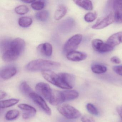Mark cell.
I'll return each mask as SVG.
<instances>
[{
  "label": "cell",
  "instance_id": "6da1fadb",
  "mask_svg": "<svg viewBox=\"0 0 122 122\" xmlns=\"http://www.w3.org/2000/svg\"><path fill=\"white\" fill-rule=\"evenodd\" d=\"M25 47L24 40L19 38L4 41L1 45L3 60L6 62L15 60L22 53Z\"/></svg>",
  "mask_w": 122,
  "mask_h": 122
},
{
  "label": "cell",
  "instance_id": "7a4b0ae2",
  "mask_svg": "<svg viewBox=\"0 0 122 122\" xmlns=\"http://www.w3.org/2000/svg\"><path fill=\"white\" fill-rule=\"evenodd\" d=\"M60 64L58 62L44 59H39L30 61L26 65L25 68L30 72L43 71L58 68Z\"/></svg>",
  "mask_w": 122,
  "mask_h": 122
},
{
  "label": "cell",
  "instance_id": "3957f363",
  "mask_svg": "<svg viewBox=\"0 0 122 122\" xmlns=\"http://www.w3.org/2000/svg\"><path fill=\"white\" fill-rule=\"evenodd\" d=\"M58 112L68 119H75L81 116L80 112L73 106L67 104L58 106L57 107Z\"/></svg>",
  "mask_w": 122,
  "mask_h": 122
},
{
  "label": "cell",
  "instance_id": "277c9868",
  "mask_svg": "<svg viewBox=\"0 0 122 122\" xmlns=\"http://www.w3.org/2000/svg\"><path fill=\"white\" fill-rule=\"evenodd\" d=\"M82 39L81 34L75 35L69 38L65 43L63 47V52L67 55L70 52L75 51L80 44Z\"/></svg>",
  "mask_w": 122,
  "mask_h": 122
},
{
  "label": "cell",
  "instance_id": "5b68a950",
  "mask_svg": "<svg viewBox=\"0 0 122 122\" xmlns=\"http://www.w3.org/2000/svg\"><path fill=\"white\" fill-rule=\"evenodd\" d=\"M36 91L42 96L45 99L50 101L52 97L53 90L50 86L45 83L39 82L36 86Z\"/></svg>",
  "mask_w": 122,
  "mask_h": 122
},
{
  "label": "cell",
  "instance_id": "8992f818",
  "mask_svg": "<svg viewBox=\"0 0 122 122\" xmlns=\"http://www.w3.org/2000/svg\"><path fill=\"white\" fill-rule=\"evenodd\" d=\"M113 13L111 12L106 17L100 18L92 27L94 30H100L106 27L115 22Z\"/></svg>",
  "mask_w": 122,
  "mask_h": 122
},
{
  "label": "cell",
  "instance_id": "52a82bcc",
  "mask_svg": "<svg viewBox=\"0 0 122 122\" xmlns=\"http://www.w3.org/2000/svg\"><path fill=\"white\" fill-rule=\"evenodd\" d=\"M29 97L36 104L41 108L47 115H51V110L44 99L41 96L33 92L30 95Z\"/></svg>",
  "mask_w": 122,
  "mask_h": 122
},
{
  "label": "cell",
  "instance_id": "ba28073f",
  "mask_svg": "<svg viewBox=\"0 0 122 122\" xmlns=\"http://www.w3.org/2000/svg\"><path fill=\"white\" fill-rule=\"evenodd\" d=\"M91 44L92 47L95 51L101 53L110 52L113 49L106 42L104 43L100 39L93 40Z\"/></svg>",
  "mask_w": 122,
  "mask_h": 122
},
{
  "label": "cell",
  "instance_id": "9c48e42d",
  "mask_svg": "<svg viewBox=\"0 0 122 122\" xmlns=\"http://www.w3.org/2000/svg\"><path fill=\"white\" fill-rule=\"evenodd\" d=\"M113 7L115 22L122 23V0L113 1Z\"/></svg>",
  "mask_w": 122,
  "mask_h": 122
},
{
  "label": "cell",
  "instance_id": "30bf717a",
  "mask_svg": "<svg viewBox=\"0 0 122 122\" xmlns=\"http://www.w3.org/2000/svg\"><path fill=\"white\" fill-rule=\"evenodd\" d=\"M18 107L23 111V118L25 119H28L35 116L37 112L36 109L31 106L25 103H21L18 106Z\"/></svg>",
  "mask_w": 122,
  "mask_h": 122
},
{
  "label": "cell",
  "instance_id": "8fae6325",
  "mask_svg": "<svg viewBox=\"0 0 122 122\" xmlns=\"http://www.w3.org/2000/svg\"><path fill=\"white\" fill-rule=\"evenodd\" d=\"M37 50L41 54L45 57H51L52 54V46L49 43L40 44L37 47Z\"/></svg>",
  "mask_w": 122,
  "mask_h": 122
},
{
  "label": "cell",
  "instance_id": "7c38bea8",
  "mask_svg": "<svg viewBox=\"0 0 122 122\" xmlns=\"http://www.w3.org/2000/svg\"><path fill=\"white\" fill-rule=\"evenodd\" d=\"M17 72L16 68L15 66H8L3 68L0 71V77L4 80H8L15 75Z\"/></svg>",
  "mask_w": 122,
  "mask_h": 122
},
{
  "label": "cell",
  "instance_id": "4fadbf2b",
  "mask_svg": "<svg viewBox=\"0 0 122 122\" xmlns=\"http://www.w3.org/2000/svg\"><path fill=\"white\" fill-rule=\"evenodd\" d=\"M66 57L69 60L79 62L85 60L87 58V55L85 53L75 51L67 54Z\"/></svg>",
  "mask_w": 122,
  "mask_h": 122
},
{
  "label": "cell",
  "instance_id": "5bb4252c",
  "mask_svg": "<svg viewBox=\"0 0 122 122\" xmlns=\"http://www.w3.org/2000/svg\"><path fill=\"white\" fill-rule=\"evenodd\" d=\"M106 42L113 48L116 46L122 43V32L114 33L108 38Z\"/></svg>",
  "mask_w": 122,
  "mask_h": 122
},
{
  "label": "cell",
  "instance_id": "9a60e30c",
  "mask_svg": "<svg viewBox=\"0 0 122 122\" xmlns=\"http://www.w3.org/2000/svg\"><path fill=\"white\" fill-rule=\"evenodd\" d=\"M44 78L49 82L56 86L58 78V75L51 70H46L41 72Z\"/></svg>",
  "mask_w": 122,
  "mask_h": 122
},
{
  "label": "cell",
  "instance_id": "2e32d148",
  "mask_svg": "<svg viewBox=\"0 0 122 122\" xmlns=\"http://www.w3.org/2000/svg\"><path fill=\"white\" fill-rule=\"evenodd\" d=\"M75 24V20L72 18H68L60 24L59 30L63 33L68 32L72 29Z\"/></svg>",
  "mask_w": 122,
  "mask_h": 122
},
{
  "label": "cell",
  "instance_id": "e0dca14e",
  "mask_svg": "<svg viewBox=\"0 0 122 122\" xmlns=\"http://www.w3.org/2000/svg\"><path fill=\"white\" fill-rule=\"evenodd\" d=\"M61 96L63 102L76 99L79 96V93L76 91L68 90L61 91Z\"/></svg>",
  "mask_w": 122,
  "mask_h": 122
},
{
  "label": "cell",
  "instance_id": "ac0fdd59",
  "mask_svg": "<svg viewBox=\"0 0 122 122\" xmlns=\"http://www.w3.org/2000/svg\"><path fill=\"white\" fill-rule=\"evenodd\" d=\"M59 75L71 89L74 87L76 81V77L74 75L67 73H61Z\"/></svg>",
  "mask_w": 122,
  "mask_h": 122
},
{
  "label": "cell",
  "instance_id": "d6986e66",
  "mask_svg": "<svg viewBox=\"0 0 122 122\" xmlns=\"http://www.w3.org/2000/svg\"><path fill=\"white\" fill-rule=\"evenodd\" d=\"M49 102L51 105L54 106L58 105L63 102L61 96V91L53 90L52 97Z\"/></svg>",
  "mask_w": 122,
  "mask_h": 122
},
{
  "label": "cell",
  "instance_id": "ffe728a7",
  "mask_svg": "<svg viewBox=\"0 0 122 122\" xmlns=\"http://www.w3.org/2000/svg\"><path fill=\"white\" fill-rule=\"evenodd\" d=\"M67 12V7L65 5H60L58 6L54 15V18L56 20L62 19Z\"/></svg>",
  "mask_w": 122,
  "mask_h": 122
},
{
  "label": "cell",
  "instance_id": "44dd1931",
  "mask_svg": "<svg viewBox=\"0 0 122 122\" xmlns=\"http://www.w3.org/2000/svg\"><path fill=\"white\" fill-rule=\"evenodd\" d=\"M73 2L79 7L87 10H92L93 8L92 3L90 0H75Z\"/></svg>",
  "mask_w": 122,
  "mask_h": 122
},
{
  "label": "cell",
  "instance_id": "7402d4cb",
  "mask_svg": "<svg viewBox=\"0 0 122 122\" xmlns=\"http://www.w3.org/2000/svg\"><path fill=\"white\" fill-rule=\"evenodd\" d=\"M91 69L93 73L96 74H102L106 72L107 70L106 67L102 64L98 63H93Z\"/></svg>",
  "mask_w": 122,
  "mask_h": 122
},
{
  "label": "cell",
  "instance_id": "603a6c76",
  "mask_svg": "<svg viewBox=\"0 0 122 122\" xmlns=\"http://www.w3.org/2000/svg\"><path fill=\"white\" fill-rule=\"evenodd\" d=\"M20 101L19 99L12 98L0 101V107L1 108H6L15 105Z\"/></svg>",
  "mask_w": 122,
  "mask_h": 122
},
{
  "label": "cell",
  "instance_id": "cb8c5ba5",
  "mask_svg": "<svg viewBox=\"0 0 122 122\" xmlns=\"http://www.w3.org/2000/svg\"><path fill=\"white\" fill-rule=\"evenodd\" d=\"M20 92L23 94L27 96H30V95L33 92L30 86L27 82L25 81L21 83L20 85Z\"/></svg>",
  "mask_w": 122,
  "mask_h": 122
},
{
  "label": "cell",
  "instance_id": "d4e9b609",
  "mask_svg": "<svg viewBox=\"0 0 122 122\" xmlns=\"http://www.w3.org/2000/svg\"><path fill=\"white\" fill-rule=\"evenodd\" d=\"M18 24L20 27L27 28L30 26L33 22L32 20L28 17H21L18 20Z\"/></svg>",
  "mask_w": 122,
  "mask_h": 122
},
{
  "label": "cell",
  "instance_id": "484cf974",
  "mask_svg": "<svg viewBox=\"0 0 122 122\" xmlns=\"http://www.w3.org/2000/svg\"><path fill=\"white\" fill-rule=\"evenodd\" d=\"M35 17L38 20L42 22H45L48 19L49 13L47 10H42L36 13L35 14Z\"/></svg>",
  "mask_w": 122,
  "mask_h": 122
},
{
  "label": "cell",
  "instance_id": "4316f807",
  "mask_svg": "<svg viewBox=\"0 0 122 122\" xmlns=\"http://www.w3.org/2000/svg\"><path fill=\"white\" fill-rule=\"evenodd\" d=\"M19 111L16 109L10 110L7 112L5 118L7 120H13L17 118L20 115Z\"/></svg>",
  "mask_w": 122,
  "mask_h": 122
},
{
  "label": "cell",
  "instance_id": "83f0119b",
  "mask_svg": "<svg viewBox=\"0 0 122 122\" xmlns=\"http://www.w3.org/2000/svg\"><path fill=\"white\" fill-rule=\"evenodd\" d=\"M31 7L35 10H41L45 7V2L43 0L35 1L31 4Z\"/></svg>",
  "mask_w": 122,
  "mask_h": 122
},
{
  "label": "cell",
  "instance_id": "f1b7e54d",
  "mask_svg": "<svg viewBox=\"0 0 122 122\" xmlns=\"http://www.w3.org/2000/svg\"><path fill=\"white\" fill-rule=\"evenodd\" d=\"M29 8L27 6L24 5H19L15 8V11L17 14L23 15L26 14L29 11Z\"/></svg>",
  "mask_w": 122,
  "mask_h": 122
},
{
  "label": "cell",
  "instance_id": "f546056e",
  "mask_svg": "<svg viewBox=\"0 0 122 122\" xmlns=\"http://www.w3.org/2000/svg\"><path fill=\"white\" fill-rule=\"evenodd\" d=\"M86 108L89 113L92 115L97 116L98 115V111L94 105L92 103H88L86 105Z\"/></svg>",
  "mask_w": 122,
  "mask_h": 122
},
{
  "label": "cell",
  "instance_id": "4dcf8cb0",
  "mask_svg": "<svg viewBox=\"0 0 122 122\" xmlns=\"http://www.w3.org/2000/svg\"><path fill=\"white\" fill-rule=\"evenodd\" d=\"M96 18V14L92 12H89L86 14L84 17V20L87 22H92Z\"/></svg>",
  "mask_w": 122,
  "mask_h": 122
},
{
  "label": "cell",
  "instance_id": "1f68e13d",
  "mask_svg": "<svg viewBox=\"0 0 122 122\" xmlns=\"http://www.w3.org/2000/svg\"><path fill=\"white\" fill-rule=\"evenodd\" d=\"M81 120L82 122H96L92 117L87 115L83 116L81 118Z\"/></svg>",
  "mask_w": 122,
  "mask_h": 122
},
{
  "label": "cell",
  "instance_id": "d6a6232c",
  "mask_svg": "<svg viewBox=\"0 0 122 122\" xmlns=\"http://www.w3.org/2000/svg\"><path fill=\"white\" fill-rule=\"evenodd\" d=\"M113 70L116 73L122 76V65L114 66L113 67Z\"/></svg>",
  "mask_w": 122,
  "mask_h": 122
},
{
  "label": "cell",
  "instance_id": "836d02e7",
  "mask_svg": "<svg viewBox=\"0 0 122 122\" xmlns=\"http://www.w3.org/2000/svg\"><path fill=\"white\" fill-rule=\"evenodd\" d=\"M111 61L112 62L116 63V64H119L121 62L120 59L116 56H113V57H112L111 58Z\"/></svg>",
  "mask_w": 122,
  "mask_h": 122
},
{
  "label": "cell",
  "instance_id": "e575fe53",
  "mask_svg": "<svg viewBox=\"0 0 122 122\" xmlns=\"http://www.w3.org/2000/svg\"><path fill=\"white\" fill-rule=\"evenodd\" d=\"M117 111L118 115L122 119V105L119 106L117 108Z\"/></svg>",
  "mask_w": 122,
  "mask_h": 122
},
{
  "label": "cell",
  "instance_id": "d590c367",
  "mask_svg": "<svg viewBox=\"0 0 122 122\" xmlns=\"http://www.w3.org/2000/svg\"><path fill=\"white\" fill-rule=\"evenodd\" d=\"M7 94L5 91H0V99H2L5 98L7 96Z\"/></svg>",
  "mask_w": 122,
  "mask_h": 122
},
{
  "label": "cell",
  "instance_id": "8d00e7d4",
  "mask_svg": "<svg viewBox=\"0 0 122 122\" xmlns=\"http://www.w3.org/2000/svg\"><path fill=\"white\" fill-rule=\"evenodd\" d=\"M35 0H23L22 2H23L26 3H33Z\"/></svg>",
  "mask_w": 122,
  "mask_h": 122
}]
</instances>
